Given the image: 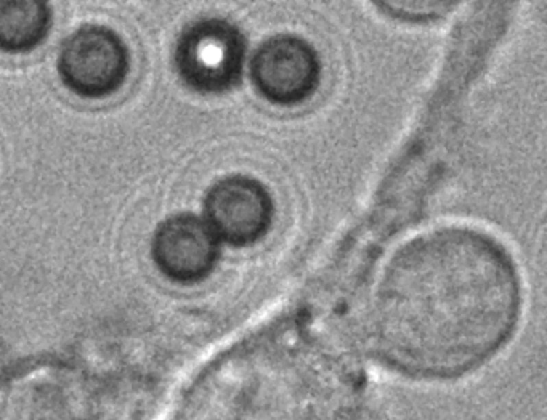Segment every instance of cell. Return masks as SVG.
Segmentation results:
<instances>
[{"label":"cell","mask_w":547,"mask_h":420,"mask_svg":"<svg viewBox=\"0 0 547 420\" xmlns=\"http://www.w3.org/2000/svg\"><path fill=\"white\" fill-rule=\"evenodd\" d=\"M520 308L515 268L501 245L445 228L403 244L361 292L358 332L400 371L454 377L493 355Z\"/></svg>","instance_id":"1"},{"label":"cell","mask_w":547,"mask_h":420,"mask_svg":"<svg viewBox=\"0 0 547 420\" xmlns=\"http://www.w3.org/2000/svg\"><path fill=\"white\" fill-rule=\"evenodd\" d=\"M356 382L334 348L299 324L257 332L214 362L191 420H356Z\"/></svg>","instance_id":"2"},{"label":"cell","mask_w":547,"mask_h":420,"mask_svg":"<svg viewBox=\"0 0 547 420\" xmlns=\"http://www.w3.org/2000/svg\"><path fill=\"white\" fill-rule=\"evenodd\" d=\"M246 42L241 31L220 18L191 23L178 37L175 68L191 90L214 95L238 86Z\"/></svg>","instance_id":"3"},{"label":"cell","mask_w":547,"mask_h":420,"mask_svg":"<svg viewBox=\"0 0 547 420\" xmlns=\"http://www.w3.org/2000/svg\"><path fill=\"white\" fill-rule=\"evenodd\" d=\"M129 69L124 40L106 26H82L60 50V77L71 92L84 98H103L119 90Z\"/></svg>","instance_id":"4"},{"label":"cell","mask_w":547,"mask_h":420,"mask_svg":"<svg viewBox=\"0 0 547 420\" xmlns=\"http://www.w3.org/2000/svg\"><path fill=\"white\" fill-rule=\"evenodd\" d=\"M251 77L265 100L294 106L308 100L318 88L321 63L305 39L281 34L258 47L251 61Z\"/></svg>","instance_id":"5"},{"label":"cell","mask_w":547,"mask_h":420,"mask_svg":"<svg viewBox=\"0 0 547 420\" xmlns=\"http://www.w3.org/2000/svg\"><path fill=\"white\" fill-rule=\"evenodd\" d=\"M273 201L260 182L233 175L217 182L207 191L204 212L217 238L233 245L257 243L273 220Z\"/></svg>","instance_id":"6"},{"label":"cell","mask_w":547,"mask_h":420,"mask_svg":"<svg viewBox=\"0 0 547 420\" xmlns=\"http://www.w3.org/2000/svg\"><path fill=\"white\" fill-rule=\"evenodd\" d=\"M151 252L159 270L172 281L196 282L214 270L219 238L199 217L178 214L158 226Z\"/></svg>","instance_id":"7"},{"label":"cell","mask_w":547,"mask_h":420,"mask_svg":"<svg viewBox=\"0 0 547 420\" xmlns=\"http://www.w3.org/2000/svg\"><path fill=\"white\" fill-rule=\"evenodd\" d=\"M51 26V8L42 0H0V50L25 53L40 45Z\"/></svg>","instance_id":"8"}]
</instances>
